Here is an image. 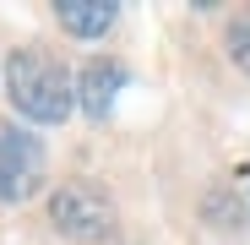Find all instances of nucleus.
Here are the masks:
<instances>
[{
	"instance_id": "nucleus-3",
	"label": "nucleus",
	"mask_w": 250,
	"mask_h": 245,
	"mask_svg": "<svg viewBox=\"0 0 250 245\" xmlns=\"http://www.w3.org/2000/svg\"><path fill=\"white\" fill-rule=\"evenodd\" d=\"M44 185V147L22 131H0V201H27Z\"/></svg>"
},
{
	"instance_id": "nucleus-1",
	"label": "nucleus",
	"mask_w": 250,
	"mask_h": 245,
	"mask_svg": "<svg viewBox=\"0 0 250 245\" xmlns=\"http://www.w3.org/2000/svg\"><path fill=\"white\" fill-rule=\"evenodd\" d=\"M6 93H11V104L27 120H38V126H60V120L71 114V104H76V82H71V71L55 55L17 49L6 60Z\"/></svg>"
},
{
	"instance_id": "nucleus-5",
	"label": "nucleus",
	"mask_w": 250,
	"mask_h": 245,
	"mask_svg": "<svg viewBox=\"0 0 250 245\" xmlns=\"http://www.w3.org/2000/svg\"><path fill=\"white\" fill-rule=\"evenodd\" d=\"M55 17H60V27L76 33V38H98V33L114 27V0H60Z\"/></svg>"
},
{
	"instance_id": "nucleus-4",
	"label": "nucleus",
	"mask_w": 250,
	"mask_h": 245,
	"mask_svg": "<svg viewBox=\"0 0 250 245\" xmlns=\"http://www.w3.org/2000/svg\"><path fill=\"white\" fill-rule=\"evenodd\" d=\"M120 88H125V66L120 60H87L82 76H76V104L87 109L93 120H104L114 109V93Z\"/></svg>"
},
{
	"instance_id": "nucleus-2",
	"label": "nucleus",
	"mask_w": 250,
	"mask_h": 245,
	"mask_svg": "<svg viewBox=\"0 0 250 245\" xmlns=\"http://www.w3.org/2000/svg\"><path fill=\"white\" fill-rule=\"evenodd\" d=\"M49 223L65 240H109L114 234V201L93 180H65L49 196Z\"/></svg>"
},
{
	"instance_id": "nucleus-6",
	"label": "nucleus",
	"mask_w": 250,
	"mask_h": 245,
	"mask_svg": "<svg viewBox=\"0 0 250 245\" xmlns=\"http://www.w3.org/2000/svg\"><path fill=\"white\" fill-rule=\"evenodd\" d=\"M229 60H234L239 71H250V11L229 22Z\"/></svg>"
}]
</instances>
